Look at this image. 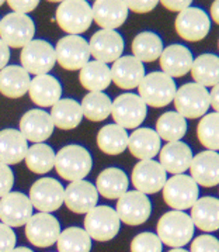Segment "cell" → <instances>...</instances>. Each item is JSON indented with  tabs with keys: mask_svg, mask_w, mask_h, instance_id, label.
Returning a JSON list of instances; mask_svg holds the SVG:
<instances>
[{
	"mask_svg": "<svg viewBox=\"0 0 219 252\" xmlns=\"http://www.w3.org/2000/svg\"><path fill=\"white\" fill-rule=\"evenodd\" d=\"M194 224L189 214L184 212L164 213L158 221V237L162 244L174 248H181L192 241L194 237Z\"/></svg>",
	"mask_w": 219,
	"mask_h": 252,
	"instance_id": "obj_1",
	"label": "cell"
},
{
	"mask_svg": "<svg viewBox=\"0 0 219 252\" xmlns=\"http://www.w3.org/2000/svg\"><path fill=\"white\" fill-rule=\"evenodd\" d=\"M58 175L68 182L83 181L93 168L90 152L78 144L66 145L55 155V166Z\"/></svg>",
	"mask_w": 219,
	"mask_h": 252,
	"instance_id": "obj_2",
	"label": "cell"
},
{
	"mask_svg": "<svg viewBox=\"0 0 219 252\" xmlns=\"http://www.w3.org/2000/svg\"><path fill=\"white\" fill-rule=\"evenodd\" d=\"M139 97L146 106L160 109L170 104L176 96V82L163 72H152L145 75V78L138 86Z\"/></svg>",
	"mask_w": 219,
	"mask_h": 252,
	"instance_id": "obj_3",
	"label": "cell"
},
{
	"mask_svg": "<svg viewBox=\"0 0 219 252\" xmlns=\"http://www.w3.org/2000/svg\"><path fill=\"white\" fill-rule=\"evenodd\" d=\"M60 30L68 35H79L87 31L93 23L91 7L84 0H68L62 1L55 14Z\"/></svg>",
	"mask_w": 219,
	"mask_h": 252,
	"instance_id": "obj_4",
	"label": "cell"
},
{
	"mask_svg": "<svg viewBox=\"0 0 219 252\" xmlns=\"http://www.w3.org/2000/svg\"><path fill=\"white\" fill-rule=\"evenodd\" d=\"M162 190L166 204L177 212L191 209L199 199L198 185L186 173L171 176L166 181Z\"/></svg>",
	"mask_w": 219,
	"mask_h": 252,
	"instance_id": "obj_5",
	"label": "cell"
},
{
	"mask_svg": "<svg viewBox=\"0 0 219 252\" xmlns=\"http://www.w3.org/2000/svg\"><path fill=\"white\" fill-rule=\"evenodd\" d=\"M120 217L110 206H96L84 217V231L91 240L106 242L118 235Z\"/></svg>",
	"mask_w": 219,
	"mask_h": 252,
	"instance_id": "obj_6",
	"label": "cell"
},
{
	"mask_svg": "<svg viewBox=\"0 0 219 252\" xmlns=\"http://www.w3.org/2000/svg\"><path fill=\"white\" fill-rule=\"evenodd\" d=\"M173 101L176 113H179L184 119L204 117L211 106L208 89L199 86L195 82L186 83L179 88Z\"/></svg>",
	"mask_w": 219,
	"mask_h": 252,
	"instance_id": "obj_7",
	"label": "cell"
},
{
	"mask_svg": "<svg viewBox=\"0 0 219 252\" xmlns=\"http://www.w3.org/2000/svg\"><path fill=\"white\" fill-rule=\"evenodd\" d=\"M148 106L138 94L124 93L111 104V116L124 130H137L146 119Z\"/></svg>",
	"mask_w": 219,
	"mask_h": 252,
	"instance_id": "obj_8",
	"label": "cell"
},
{
	"mask_svg": "<svg viewBox=\"0 0 219 252\" xmlns=\"http://www.w3.org/2000/svg\"><path fill=\"white\" fill-rule=\"evenodd\" d=\"M21 68L28 75H48L55 66V48L45 40H32L21 50Z\"/></svg>",
	"mask_w": 219,
	"mask_h": 252,
	"instance_id": "obj_9",
	"label": "cell"
},
{
	"mask_svg": "<svg viewBox=\"0 0 219 252\" xmlns=\"http://www.w3.org/2000/svg\"><path fill=\"white\" fill-rule=\"evenodd\" d=\"M35 26L26 14L9 13L0 20V40L9 48H24L34 40Z\"/></svg>",
	"mask_w": 219,
	"mask_h": 252,
	"instance_id": "obj_10",
	"label": "cell"
},
{
	"mask_svg": "<svg viewBox=\"0 0 219 252\" xmlns=\"http://www.w3.org/2000/svg\"><path fill=\"white\" fill-rule=\"evenodd\" d=\"M56 62L66 71H80L90 60L89 42L80 35H66L55 47Z\"/></svg>",
	"mask_w": 219,
	"mask_h": 252,
	"instance_id": "obj_11",
	"label": "cell"
},
{
	"mask_svg": "<svg viewBox=\"0 0 219 252\" xmlns=\"http://www.w3.org/2000/svg\"><path fill=\"white\" fill-rule=\"evenodd\" d=\"M65 188L52 178H42L35 182L30 189V202L40 213L56 212L63 204Z\"/></svg>",
	"mask_w": 219,
	"mask_h": 252,
	"instance_id": "obj_12",
	"label": "cell"
},
{
	"mask_svg": "<svg viewBox=\"0 0 219 252\" xmlns=\"http://www.w3.org/2000/svg\"><path fill=\"white\" fill-rule=\"evenodd\" d=\"M60 234V224L50 213L32 214L26 224L27 240L38 248H48L58 241Z\"/></svg>",
	"mask_w": 219,
	"mask_h": 252,
	"instance_id": "obj_13",
	"label": "cell"
},
{
	"mask_svg": "<svg viewBox=\"0 0 219 252\" xmlns=\"http://www.w3.org/2000/svg\"><path fill=\"white\" fill-rule=\"evenodd\" d=\"M115 212L120 217V221L127 225H140L148 221L152 213V203L149 197L143 193L127 192L122 194L118 202Z\"/></svg>",
	"mask_w": 219,
	"mask_h": 252,
	"instance_id": "obj_14",
	"label": "cell"
},
{
	"mask_svg": "<svg viewBox=\"0 0 219 252\" xmlns=\"http://www.w3.org/2000/svg\"><path fill=\"white\" fill-rule=\"evenodd\" d=\"M174 27L183 40L197 42L208 35L211 30V20L202 9L190 6L189 9L179 13Z\"/></svg>",
	"mask_w": 219,
	"mask_h": 252,
	"instance_id": "obj_15",
	"label": "cell"
},
{
	"mask_svg": "<svg viewBox=\"0 0 219 252\" xmlns=\"http://www.w3.org/2000/svg\"><path fill=\"white\" fill-rule=\"evenodd\" d=\"M132 185L135 186L137 192L143 194H155L163 189L167 181L166 171L162 168L159 162L148 159L139 161L132 171Z\"/></svg>",
	"mask_w": 219,
	"mask_h": 252,
	"instance_id": "obj_16",
	"label": "cell"
},
{
	"mask_svg": "<svg viewBox=\"0 0 219 252\" xmlns=\"http://www.w3.org/2000/svg\"><path fill=\"white\" fill-rule=\"evenodd\" d=\"M32 204L28 196L20 192H10L0 199V220L7 227H23L32 216Z\"/></svg>",
	"mask_w": 219,
	"mask_h": 252,
	"instance_id": "obj_17",
	"label": "cell"
},
{
	"mask_svg": "<svg viewBox=\"0 0 219 252\" xmlns=\"http://www.w3.org/2000/svg\"><path fill=\"white\" fill-rule=\"evenodd\" d=\"M90 55L103 63L115 62L124 52V40L114 30H99L89 41Z\"/></svg>",
	"mask_w": 219,
	"mask_h": 252,
	"instance_id": "obj_18",
	"label": "cell"
},
{
	"mask_svg": "<svg viewBox=\"0 0 219 252\" xmlns=\"http://www.w3.org/2000/svg\"><path fill=\"white\" fill-rule=\"evenodd\" d=\"M99 202V192L93 183L87 181L70 182L65 189L63 203L72 213L87 214Z\"/></svg>",
	"mask_w": 219,
	"mask_h": 252,
	"instance_id": "obj_19",
	"label": "cell"
},
{
	"mask_svg": "<svg viewBox=\"0 0 219 252\" xmlns=\"http://www.w3.org/2000/svg\"><path fill=\"white\" fill-rule=\"evenodd\" d=\"M111 82L120 89L131 91L139 86L142 79L145 78V66L132 55L121 57L112 63L110 68Z\"/></svg>",
	"mask_w": 219,
	"mask_h": 252,
	"instance_id": "obj_20",
	"label": "cell"
},
{
	"mask_svg": "<svg viewBox=\"0 0 219 252\" xmlns=\"http://www.w3.org/2000/svg\"><path fill=\"white\" fill-rule=\"evenodd\" d=\"M54 128L55 126L52 123L50 113L41 109H32L21 117L19 131L24 135L27 141L42 144L52 135Z\"/></svg>",
	"mask_w": 219,
	"mask_h": 252,
	"instance_id": "obj_21",
	"label": "cell"
},
{
	"mask_svg": "<svg viewBox=\"0 0 219 252\" xmlns=\"http://www.w3.org/2000/svg\"><path fill=\"white\" fill-rule=\"evenodd\" d=\"M191 178L197 185L214 188L219 185V154L215 151H202L192 157L190 165Z\"/></svg>",
	"mask_w": 219,
	"mask_h": 252,
	"instance_id": "obj_22",
	"label": "cell"
},
{
	"mask_svg": "<svg viewBox=\"0 0 219 252\" xmlns=\"http://www.w3.org/2000/svg\"><path fill=\"white\" fill-rule=\"evenodd\" d=\"M93 21L101 27V30H117L127 19L130 10L125 6V1H111V0H99L94 1L93 7Z\"/></svg>",
	"mask_w": 219,
	"mask_h": 252,
	"instance_id": "obj_23",
	"label": "cell"
},
{
	"mask_svg": "<svg viewBox=\"0 0 219 252\" xmlns=\"http://www.w3.org/2000/svg\"><path fill=\"white\" fill-rule=\"evenodd\" d=\"M160 68L163 73L173 78H181L191 71L192 66V54L191 51L181 44H173L164 48L160 55Z\"/></svg>",
	"mask_w": 219,
	"mask_h": 252,
	"instance_id": "obj_24",
	"label": "cell"
},
{
	"mask_svg": "<svg viewBox=\"0 0 219 252\" xmlns=\"http://www.w3.org/2000/svg\"><path fill=\"white\" fill-rule=\"evenodd\" d=\"M192 161V151L186 142L176 141L167 142L163 148H160L159 163L162 168L174 175H183L190 169Z\"/></svg>",
	"mask_w": 219,
	"mask_h": 252,
	"instance_id": "obj_25",
	"label": "cell"
},
{
	"mask_svg": "<svg viewBox=\"0 0 219 252\" xmlns=\"http://www.w3.org/2000/svg\"><path fill=\"white\" fill-rule=\"evenodd\" d=\"M28 93L32 103L40 107H52L62 96V85L51 75H40L31 79Z\"/></svg>",
	"mask_w": 219,
	"mask_h": 252,
	"instance_id": "obj_26",
	"label": "cell"
},
{
	"mask_svg": "<svg viewBox=\"0 0 219 252\" xmlns=\"http://www.w3.org/2000/svg\"><path fill=\"white\" fill-rule=\"evenodd\" d=\"M28 151V141L19 130L6 128L0 131V162L16 165L24 161Z\"/></svg>",
	"mask_w": 219,
	"mask_h": 252,
	"instance_id": "obj_27",
	"label": "cell"
},
{
	"mask_svg": "<svg viewBox=\"0 0 219 252\" xmlns=\"http://www.w3.org/2000/svg\"><path fill=\"white\" fill-rule=\"evenodd\" d=\"M160 137L152 128H137L130 135L128 150L139 161L153 159L160 152Z\"/></svg>",
	"mask_w": 219,
	"mask_h": 252,
	"instance_id": "obj_28",
	"label": "cell"
},
{
	"mask_svg": "<svg viewBox=\"0 0 219 252\" xmlns=\"http://www.w3.org/2000/svg\"><path fill=\"white\" fill-rule=\"evenodd\" d=\"M190 217L194 227L201 231L212 232L219 230V199L212 196L198 199L191 207Z\"/></svg>",
	"mask_w": 219,
	"mask_h": 252,
	"instance_id": "obj_29",
	"label": "cell"
},
{
	"mask_svg": "<svg viewBox=\"0 0 219 252\" xmlns=\"http://www.w3.org/2000/svg\"><path fill=\"white\" fill-rule=\"evenodd\" d=\"M28 72L21 66L9 65L0 71V93L9 99H20L30 88Z\"/></svg>",
	"mask_w": 219,
	"mask_h": 252,
	"instance_id": "obj_30",
	"label": "cell"
},
{
	"mask_svg": "<svg viewBox=\"0 0 219 252\" xmlns=\"http://www.w3.org/2000/svg\"><path fill=\"white\" fill-rule=\"evenodd\" d=\"M130 179L120 168H107L101 172L96 182L97 192L110 200L120 199L128 190Z\"/></svg>",
	"mask_w": 219,
	"mask_h": 252,
	"instance_id": "obj_31",
	"label": "cell"
},
{
	"mask_svg": "<svg viewBox=\"0 0 219 252\" xmlns=\"http://www.w3.org/2000/svg\"><path fill=\"white\" fill-rule=\"evenodd\" d=\"M191 75L197 85L202 88H214L219 83V57L214 54H202L192 61Z\"/></svg>",
	"mask_w": 219,
	"mask_h": 252,
	"instance_id": "obj_32",
	"label": "cell"
},
{
	"mask_svg": "<svg viewBox=\"0 0 219 252\" xmlns=\"http://www.w3.org/2000/svg\"><path fill=\"white\" fill-rule=\"evenodd\" d=\"M51 119L59 130H73L83 120L80 103L73 99H60L52 106Z\"/></svg>",
	"mask_w": 219,
	"mask_h": 252,
	"instance_id": "obj_33",
	"label": "cell"
},
{
	"mask_svg": "<svg viewBox=\"0 0 219 252\" xmlns=\"http://www.w3.org/2000/svg\"><path fill=\"white\" fill-rule=\"evenodd\" d=\"M80 85L91 92H103L107 89L111 83V72L107 63L99 61H89L79 73Z\"/></svg>",
	"mask_w": 219,
	"mask_h": 252,
	"instance_id": "obj_34",
	"label": "cell"
},
{
	"mask_svg": "<svg viewBox=\"0 0 219 252\" xmlns=\"http://www.w3.org/2000/svg\"><path fill=\"white\" fill-rule=\"evenodd\" d=\"M130 135L127 130L117 124L104 126L97 134V145L100 151L107 155H120L128 148Z\"/></svg>",
	"mask_w": 219,
	"mask_h": 252,
	"instance_id": "obj_35",
	"label": "cell"
},
{
	"mask_svg": "<svg viewBox=\"0 0 219 252\" xmlns=\"http://www.w3.org/2000/svg\"><path fill=\"white\" fill-rule=\"evenodd\" d=\"M163 52V41L153 31L139 32L132 41V57L143 62H153L159 60Z\"/></svg>",
	"mask_w": 219,
	"mask_h": 252,
	"instance_id": "obj_36",
	"label": "cell"
},
{
	"mask_svg": "<svg viewBox=\"0 0 219 252\" xmlns=\"http://www.w3.org/2000/svg\"><path fill=\"white\" fill-rule=\"evenodd\" d=\"M156 132L160 140L167 142L181 141L187 132V121L176 111H167L162 114L156 121Z\"/></svg>",
	"mask_w": 219,
	"mask_h": 252,
	"instance_id": "obj_37",
	"label": "cell"
},
{
	"mask_svg": "<svg viewBox=\"0 0 219 252\" xmlns=\"http://www.w3.org/2000/svg\"><path fill=\"white\" fill-rule=\"evenodd\" d=\"M111 104L112 101L109 96L103 92H91L83 97L80 103L83 117L87 120L99 123L104 121L111 114Z\"/></svg>",
	"mask_w": 219,
	"mask_h": 252,
	"instance_id": "obj_38",
	"label": "cell"
},
{
	"mask_svg": "<svg viewBox=\"0 0 219 252\" xmlns=\"http://www.w3.org/2000/svg\"><path fill=\"white\" fill-rule=\"evenodd\" d=\"M55 151L47 144H34L26 154V165L31 172L44 175L55 166Z\"/></svg>",
	"mask_w": 219,
	"mask_h": 252,
	"instance_id": "obj_39",
	"label": "cell"
},
{
	"mask_svg": "<svg viewBox=\"0 0 219 252\" xmlns=\"http://www.w3.org/2000/svg\"><path fill=\"white\" fill-rule=\"evenodd\" d=\"M58 252H90L91 238L79 227H69L60 232L56 241Z\"/></svg>",
	"mask_w": 219,
	"mask_h": 252,
	"instance_id": "obj_40",
	"label": "cell"
},
{
	"mask_svg": "<svg viewBox=\"0 0 219 252\" xmlns=\"http://www.w3.org/2000/svg\"><path fill=\"white\" fill-rule=\"evenodd\" d=\"M197 137L208 151H219V113H208L199 120Z\"/></svg>",
	"mask_w": 219,
	"mask_h": 252,
	"instance_id": "obj_41",
	"label": "cell"
},
{
	"mask_svg": "<svg viewBox=\"0 0 219 252\" xmlns=\"http://www.w3.org/2000/svg\"><path fill=\"white\" fill-rule=\"evenodd\" d=\"M163 244L153 232H140L131 242V252H162Z\"/></svg>",
	"mask_w": 219,
	"mask_h": 252,
	"instance_id": "obj_42",
	"label": "cell"
},
{
	"mask_svg": "<svg viewBox=\"0 0 219 252\" xmlns=\"http://www.w3.org/2000/svg\"><path fill=\"white\" fill-rule=\"evenodd\" d=\"M190 252H219V240L214 235H198L191 241Z\"/></svg>",
	"mask_w": 219,
	"mask_h": 252,
	"instance_id": "obj_43",
	"label": "cell"
},
{
	"mask_svg": "<svg viewBox=\"0 0 219 252\" xmlns=\"http://www.w3.org/2000/svg\"><path fill=\"white\" fill-rule=\"evenodd\" d=\"M14 185V173L9 165L0 162V199L9 194Z\"/></svg>",
	"mask_w": 219,
	"mask_h": 252,
	"instance_id": "obj_44",
	"label": "cell"
},
{
	"mask_svg": "<svg viewBox=\"0 0 219 252\" xmlns=\"http://www.w3.org/2000/svg\"><path fill=\"white\" fill-rule=\"evenodd\" d=\"M16 248V234L6 224L0 222V252H11Z\"/></svg>",
	"mask_w": 219,
	"mask_h": 252,
	"instance_id": "obj_45",
	"label": "cell"
},
{
	"mask_svg": "<svg viewBox=\"0 0 219 252\" xmlns=\"http://www.w3.org/2000/svg\"><path fill=\"white\" fill-rule=\"evenodd\" d=\"M7 4L10 6L13 13L28 16V13L37 9L40 1H37V0H13V1H9Z\"/></svg>",
	"mask_w": 219,
	"mask_h": 252,
	"instance_id": "obj_46",
	"label": "cell"
},
{
	"mask_svg": "<svg viewBox=\"0 0 219 252\" xmlns=\"http://www.w3.org/2000/svg\"><path fill=\"white\" fill-rule=\"evenodd\" d=\"M125 6L127 9L134 13H138V14H143V13H149L152 11L156 6H158V1L156 0H140V1H125Z\"/></svg>",
	"mask_w": 219,
	"mask_h": 252,
	"instance_id": "obj_47",
	"label": "cell"
},
{
	"mask_svg": "<svg viewBox=\"0 0 219 252\" xmlns=\"http://www.w3.org/2000/svg\"><path fill=\"white\" fill-rule=\"evenodd\" d=\"M162 6L163 7H166L169 11H184L186 9H189L190 6H191V1L190 0H164V1H162Z\"/></svg>",
	"mask_w": 219,
	"mask_h": 252,
	"instance_id": "obj_48",
	"label": "cell"
},
{
	"mask_svg": "<svg viewBox=\"0 0 219 252\" xmlns=\"http://www.w3.org/2000/svg\"><path fill=\"white\" fill-rule=\"evenodd\" d=\"M9 60H10V48L0 40V71L7 66Z\"/></svg>",
	"mask_w": 219,
	"mask_h": 252,
	"instance_id": "obj_49",
	"label": "cell"
},
{
	"mask_svg": "<svg viewBox=\"0 0 219 252\" xmlns=\"http://www.w3.org/2000/svg\"><path fill=\"white\" fill-rule=\"evenodd\" d=\"M209 103L214 107L215 113H219V83L209 92Z\"/></svg>",
	"mask_w": 219,
	"mask_h": 252,
	"instance_id": "obj_50",
	"label": "cell"
},
{
	"mask_svg": "<svg viewBox=\"0 0 219 252\" xmlns=\"http://www.w3.org/2000/svg\"><path fill=\"white\" fill-rule=\"evenodd\" d=\"M211 17L219 26V0L214 1L212 6H211Z\"/></svg>",
	"mask_w": 219,
	"mask_h": 252,
	"instance_id": "obj_51",
	"label": "cell"
},
{
	"mask_svg": "<svg viewBox=\"0 0 219 252\" xmlns=\"http://www.w3.org/2000/svg\"><path fill=\"white\" fill-rule=\"evenodd\" d=\"M11 252H34L30 248H27V247H17V248H14Z\"/></svg>",
	"mask_w": 219,
	"mask_h": 252,
	"instance_id": "obj_52",
	"label": "cell"
},
{
	"mask_svg": "<svg viewBox=\"0 0 219 252\" xmlns=\"http://www.w3.org/2000/svg\"><path fill=\"white\" fill-rule=\"evenodd\" d=\"M169 252H190L187 250H183V248H174V250H170Z\"/></svg>",
	"mask_w": 219,
	"mask_h": 252,
	"instance_id": "obj_53",
	"label": "cell"
},
{
	"mask_svg": "<svg viewBox=\"0 0 219 252\" xmlns=\"http://www.w3.org/2000/svg\"><path fill=\"white\" fill-rule=\"evenodd\" d=\"M3 4H4V1H1V0H0V7H1Z\"/></svg>",
	"mask_w": 219,
	"mask_h": 252,
	"instance_id": "obj_54",
	"label": "cell"
},
{
	"mask_svg": "<svg viewBox=\"0 0 219 252\" xmlns=\"http://www.w3.org/2000/svg\"><path fill=\"white\" fill-rule=\"evenodd\" d=\"M218 48H219V41H218Z\"/></svg>",
	"mask_w": 219,
	"mask_h": 252,
	"instance_id": "obj_55",
	"label": "cell"
}]
</instances>
